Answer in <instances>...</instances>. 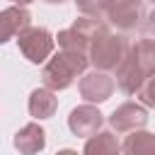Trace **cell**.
I'll list each match as a JSON object with an SVG mask.
<instances>
[{"label": "cell", "mask_w": 155, "mask_h": 155, "mask_svg": "<svg viewBox=\"0 0 155 155\" xmlns=\"http://www.w3.org/2000/svg\"><path fill=\"white\" fill-rule=\"evenodd\" d=\"M58 155H75L73 150H63V153H58Z\"/></svg>", "instance_id": "cell-13"}, {"label": "cell", "mask_w": 155, "mask_h": 155, "mask_svg": "<svg viewBox=\"0 0 155 155\" xmlns=\"http://www.w3.org/2000/svg\"><path fill=\"white\" fill-rule=\"evenodd\" d=\"M109 92H111V80H109L107 75L92 73V75H87L85 82H82V94H85L87 99H107Z\"/></svg>", "instance_id": "cell-7"}, {"label": "cell", "mask_w": 155, "mask_h": 155, "mask_svg": "<svg viewBox=\"0 0 155 155\" xmlns=\"http://www.w3.org/2000/svg\"><path fill=\"white\" fill-rule=\"evenodd\" d=\"M15 2H29V0H15Z\"/></svg>", "instance_id": "cell-14"}, {"label": "cell", "mask_w": 155, "mask_h": 155, "mask_svg": "<svg viewBox=\"0 0 155 155\" xmlns=\"http://www.w3.org/2000/svg\"><path fill=\"white\" fill-rule=\"evenodd\" d=\"M53 107H56V99L51 97V92H46V90H36L34 94H31V102H29V109H31V114L34 116H51L53 114Z\"/></svg>", "instance_id": "cell-11"}, {"label": "cell", "mask_w": 155, "mask_h": 155, "mask_svg": "<svg viewBox=\"0 0 155 155\" xmlns=\"http://www.w3.org/2000/svg\"><path fill=\"white\" fill-rule=\"evenodd\" d=\"M48 2H61V0H48Z\"/></svg>", "instance_id": "cell-15"}, {"label": "cell", "mask_w": 155, "mask_h": 155, "mask_svg": "<svg viewBox=\"0 0 155 155\" xmlns=\"http://www.w3.org/2000/svg\"><path fill=\"white\" fill-rule=\"evenodd\" d=\"M121 53H124V41L119 39V36H109V34H104L102 39H97V44H94V48H92V61L99 65V68H114L116 65V61L121 58Z\"/></svg>", "instance_id": "cell-3"}, {"label": "cell", "mask_w": 155, "mask_h": 155, "mask_svg": "<svg viewBox=\"0 0 155 155\" xmlns=\"http://www.w3.org/2000/svg\"><path fill=\"white\" fill-rule=\"evenodd\" d=\"M82 68H85V58L78 51H70V53L58 56L48 63V68L44 73V80L51 87H68L70 80L75 78V73H80Z\"/></svg>", "instance_id": "cell-1"}, {"label": "cell", "mask_w": 155, "mask_h": 155, "mask_svg": "<svg viewBox=\"0 0 155 155\" xmlns=\"http://www.w3.org/2000/svg\"><path fill=\"white\" fill-rule=\"evenodd\" d=\"M116 153H119V145H116V140H114L111 133L94 136L87 143V148H85V155H116Z\"/></svg>", "instance_id": "cell-10"}, {"label": "cell", "mask_w": 155, "mask_h": 155, "mask_svg": "<svg viewBox=\"0 0 155 155\" xmlns=\"http://www.w3.org/2000/svg\"><path fill=\"white\" fill-rule=\"evenodd\" d=\"M19 46H22V51L27 53L29 61L39 63V61H44V58L48 56V51H51V36H48L46 29H27V31L19 36Z\"/></svg>", "instance_id": "cell-2"}, {"label": "cell", "mask_w": 155, "mask_h": 155, "mask_svg": "<svg viewBox=\"0 0 155 155\" xmlns=\"http://www.w3.org/2000/svg\"><path fill=\"white\" fill-rule=\"evenodd\" d=\"M29 24V15L24 10H7L0 12V41H7L10 34L19 31L22 27Z\"/></svg>", "instance_id": "cell-6"}, {"label": "cell", "mask_w": 155, "mask_h": 155, "mask_svg": "<svg viewBox=\"0 0 155 155\" xmlns=\"http://www.w3.org/2000/svg\"><path fill=\"white\" fill-rule=\"evenodd\" d=\"M111 124H114V128L128 131V128H133V126L145 124V111H143L140 107H136V104H124L119 111H114Z\"/></svg>", "instance_id": "cell-5"}, {"label": "cell", "mask_w": 155, "mask_h": 155, "mask_svg": "<svg viewBox=\"0 0 155 155\" xmlns=\"http://www.w3.org/2000/svg\"><path fill=\"white\" fill-rule=\"evenodd\" d=\"M126 155H155V136L153 133H133L124 145Z\"/></svg>", "instance_id": "cell-9"}, {"label": "cell", "mask_w": 155, "mask_h": 155, "mask_svg": "<svg viewBox=\"0 0 155 155\" xmlns=\"http://www.w3.org/2000/svg\"><path fill=\"white\" fill-rule=\"evenodd\" d=\"M143 97H145V102H148V104H155V80L143 90Z\"/></svg>", "instance_id": "cell-12"}, {"label": "cell", "mask_w": 155, "mask_h": 155, "mask_svg": "<svg viewBox=\"0 0 155 155\" xmlns=\"http://www.w3.org/2000/svg\"><path fill=\"white\" fill-rule=\"evenodd\" d=\"M99 124H102L99 111H94V109H90V107H80V109H75V111L70 114V128H73L78 136H87V133L97 131Z\"/></svg>", "instance_id": "cell-4"}, {"label": "cell", "mask_w": 155, "mask_h": 155, "mask_svg": "<svg viewBox=\"0 0 155 155\" xmlns=\"http://www.w3.org/2000/svg\"><path fill=\"white\" fill-rule=\"evenodd\" d=\"M15 145L22 150V153H27V155H31V153H36V150H41L44 148V131L39 128V126H27L22 133H17V138H15Z\"/></svg>", "instance_id": "cell-8"}]
</instances>
